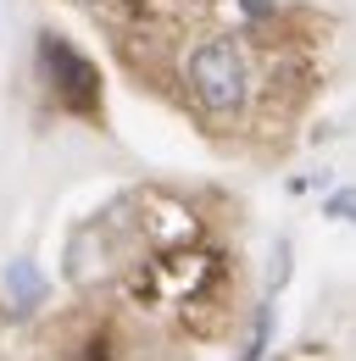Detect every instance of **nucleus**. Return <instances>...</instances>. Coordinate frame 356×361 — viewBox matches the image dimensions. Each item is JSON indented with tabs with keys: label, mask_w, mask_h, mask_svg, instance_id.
<instances>
[{
	"label": "nucleus",
	"mask_w": 356,
	"mask_h": 361,
	"mask_svg": "<svg viewBox=\"0 0 356 361\" xmlns=\"http://www.w3.org/2000/svg\"><path fill=\"white\" fill-rule=\"evenodd\" d=\"M323 212H328L334 223H351V228H356V183H345V189H334Z\"/></svg>",
	"instance_id": "5"
},
{
	"label": "nucleus",
	"mask_w": 356,
	"mask_h": 361,
	"mask_svg": "<svg viewBox=\"0 0 356 361\" xmlns=\"http://www.w3.org/2000/svg\"><path fill=\"white\" fill-rule=\"evenodd\" d=\"M40 73L67 111H78V117L100 111V73H95V61L84 50L67 45L61 34H40Z\"/></svg>",
	"instance_id": "2"
},
{
	"label": "nucleus",
	"mask_w": 356,
	"mask_h": 361,
	"mask_svg": "<svg viewBox=\"0 0 356 361\" xmlns=\"http://www.w3.org/2000/svg\"><path fill=\"white\" fill-rule=\"evenodd\" d=\"M267 339H273V306H262V312H256V328H251L245 356H239V361H262V356H267Z\"/></svg>",
	"instance_id": "4"
},
{
	"label": "nucleus",
	"mask_w": 356,
	"mask_h": 361,
	"mask_svg": "<svg viewBox=\"0 0 356 361\" xmlns=\"http://www.w3.org/2000/svg\"><path fill=\"white\" fill-rule=\"evenodd\" d=\"M6 295L17 300V312L40 306V300H44V278H40V267H34V262H11V267H6Z\"/></svg>",
	"instance_id": "3"
},
{
	"label": "nucleus",
	"mask_w": 356,
	"mask_h": 361,
	"mask_svg": "<svg viewBox=\"0 0 356 361\" xmlns=\"http://www.w3.org/2000/svg\"><path fill=\"white\" fill-rule=\"evenodd\" d=\"M184 84L195 94V106L206 117H234L251 94V61L234 39H201V45L184 56Z\"/></svg>",
	"instance_id": "1"
}]
</instances>
